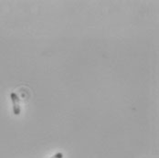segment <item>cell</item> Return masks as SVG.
I'll return each instance as SVG.
<instances>
[{
    "label": "cell",
    "instance_id": "1",
    "mask_svg": "<svg viewBox=\"0 0 159 158\" xmlns=\"http://www.w3.org/2000/svg\"><path fill=\"white\" fill-rule=\"evenodd\" d=\"M10 99L12 102V106H13V112L15 115H19L20 114V103H19V98L16 93H10Z\"/></svg>",
    "mask_w": 159,
    "mask_h": 158
},
{
    "label": "cell",
    "instance_id": "2",
    "mask_svg": "<svg viewBox=\"0 0 159 158\" xmlns=\"http://www.w3.org/2000/svg\"><path fill=\"white\" fill-rule=\"evenodd\" d=\"M50 158H63V154L62 153H57L56 155H54Z\"/></svg>",
    "mask_w": 159,
    "mask_h": 158
}]
</instances>
